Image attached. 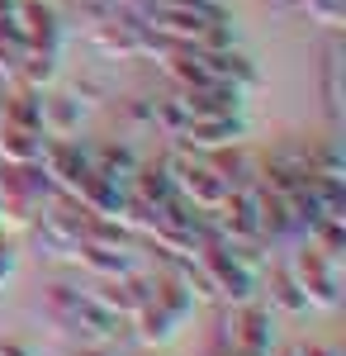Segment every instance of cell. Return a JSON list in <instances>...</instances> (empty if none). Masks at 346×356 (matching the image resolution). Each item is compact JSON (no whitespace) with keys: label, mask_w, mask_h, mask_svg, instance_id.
I'll use <instances>...</instances> for the list:
<instances>
[{"label":"cell","mask_w":346,"mask_h":356,"mask_svg":"<svg viewBox=\"0 0 346 356\" xmlns=\"http://www.w3.org/2000/svg\"><path fill=\"white\" fill-rule=\"evenodd\" d=\"M43 309H48V318H53L57 328L76 332V337H85V342H105V347H109L114 337H124V332H129V318L109 314L90 290L67 285V280H57V285L43 290Z\"/></svg>","instance_id":"cell-1"},{"label":"cell","mask_w":346,"mask_h":356,"mask_svg":"<svg viewBox=\"0 0 346 356\" xmlns=\"http://www.w3.org/2000/svg\"><path fill=\"white\" fill-rule=\"evenodd\" d=\"M285 266H290L294 285L304 290L308 309H337V304H342V261L322 257L313 243H304Z\"/></svg>","instance_id":"cell-2"},{"label":"cell","mask_w":346,"mask_h":356,"mask_svg":"<svg viewBox=\"0 0 346 356\" xmlns=\"http://www.w3.org/2000/svg\"><path fill=\"white\" fill-rule=\"evenodd\" d=\"M195 257H199L204 275L213 280V295H223V300H233V304H252V300H256V290H261V271H256V266H247L228 243L199 247Z\"/></svg>","instance_id":"cell-3"},{"label":"cell","mask_w":346,"mask_h":356,"mask_svg":"<svg viewBox=\"0 0 346 356\" xmlns=\"http://www.w3.org/2000/svg\"><path fill=\"white\" fill-rule=\"evenodd\" d=\"M242 129H247V124H242V114H218V119H195V124H190L186 129V138H181V143H186V147H233V143H238L242 138Z\"/></svg>","instance_id":"cell-4"},{"label":"cell","mask_w":346,"mask_h":356,"mask_svg":"<svg viewBox=\"0 0 346 356\" xmlns=\"http://www.w3.org/2000/svg\"><path fill=\"white\" fill-rule=\"evenodd\" d=\"M261 280H266V290H270V314H285V318H299V314H308V300H304V290L294 285V275L285 261H275L270 271H261Z\"/></svg>","instance_id":"cell-5"},{"label":"cell","mask_w":346,"mask_h":356,"mask_svg":"<svg viewBox=\"0 0 346 356\" xmlns=\"http://www.w3.org/2000/svg\"><path fill=\"white\" fill-rule=\"evenodd\" d=\"M38 129H43V138H76L81 100L76 95H48V100H38Z\"/></svg>","instance_id":"cell-6"},{"label":"cell","mask_w":346,"mask_h":356,"mask_svg":"<svg viewBox=\"0 0 346 356\" xmlns=\"http://www.w3.org/2000/svg\"><path fill=\"white\" fill-rule=\"evenodd\" d=\"M129 323H133V332L142 337V342H147V347H161V342H171V337H176V328H181V318H171V314H166L157 300H147V304H142V309L133 314V318H129Z\"/></svg>","instance_id":"cell-7"},{"label":"cell","mask_w":346,"mask_h":356,"mask_svg":"<svg viewBox=\"0 0 346 356\" xmlns=\"http://www.w3.org/2000/svg\"><path fill=\"white\" fill-rule=\"evenodd\" d=\"M124 119H129V129H157V100H129Z\"/></svg>","instance_id":"cell-8"},{"label":"cell","mask_w":346,"mask_h":356,"mask_svg":"<svg viewBox=\"0 0 346 356\" xmlns=\"http://www.w3.org/2000/svg\"><path fill=\"white\" fill-rule=\"evenodd\" d=\"M15 266H19V252H15V243H10V238H0V285L15 275Z\"/></svg>","instance_id":"cell-9"},{"label":"cell","mask_w":346,"mask_h":356,"mask_svg":"<svg viewBox=\"0 0 346 356\" xmlns=\"http://www.w3.org/2000/svg\"><path fill=\"white\" fill-rule=\"evenodd\" d=\"M76 356H114V347H105V342H85Z\"/></svg>","instance_id":"cell-10"},{"label":"cell","mask_w":346,"mask_h":356,"mask_svg":"<svg viewBox=\"0 0 346 356\" xmlns=\"http://www.w3.org/2000/svg\"><path fill=\"white\" fill-rule=\"evenodd\" d=\"M294 356H342L337 347H294Z\"/></svg>","instance_id":"cell-11"},{"label":"cell","mask_w":346,"mask_h":356,"mask_svg":"<svg viewBox=\"0 0 346 356\" xmlns=\"http://www.w3.org/2000/svg\"><path fill=\"white\" fill-rule=\"evenodd\" d=\"M0 356H33L24 342H0Z\"/></svg>","instance_id":"cell-12"},{"label":"cell","mask_w":346,"mask_h":356,"mask_svg":"<svg viewBox=\"0 0 346 356\" xmlns=\"http://www.w3.org/2000/svg\"><path fill=\"white\" fill-rule=\"evenodd\" d=\"M19 5H33V0H19Z\"/></svg>","instance_id":"cell-13"}]
</instances>
